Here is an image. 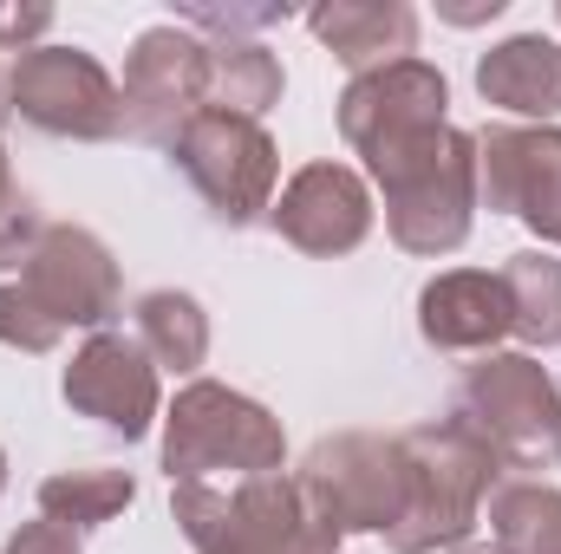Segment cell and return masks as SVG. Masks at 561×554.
<instances>
[{
	"label": "cell",
	"mask_w": 561,
	"mask_h": 554,
	"mask_svg": "<svg viewBox=\"0 0 561 554\" xmlns=\"http://www.w3.org/2000/svg\"><path fill=\"white\" fill-rule=\"evenodd\" d=\"M340 138L366 157L386 229L405 255H457L477 222V138L450 125V85L431 59L359 72L340 92Z\"/></svg>",
	"instance_id": "1"
},
{
	"label": "cell",
	"mask_w": 561,
	"mask_h": 554,
	"mask_svg": "<svg viewBox=\"0 0 561 554\" xmlns=\"http://www.w3.org/2000/svg\"><path fill=\"white\" fill-rule=\"evenodd\" d=\"M405 443V509L386 529L392 554H437L470 542V529L483 522V503L496 489V457L483 450V437L457 417H437L399 437Z\"/></svg>",
	"instance_id": "2"
},
{
	"label": "cell",
	"mask_w": 561,
	"mask_h": 554,
	"mask_svg": "<svg viewBox=\"0 0 561 554\" xmlns=\"http://www.w3.org/2000/svg\"><path fill=\"white\" fill-rule=\"evenodd\" d=\"M170 516L196 554H340V535H327L294 476H242L236 489L216 483H170Z\"/></svg>",
	"instance_id": "3"
},
{
	"label": "cell",
	"mask_w": 561,
	"mask_h": 554,
	"mask_svg": "<svg viewBox=\"0 0 561 554\" xmlns=\"http://www.w3.org/2000/svg\"><path fill=\"white\" fill-rule=\"evenodd\" d=\"M457 424L483 437L496 470H556L561 463V379L536 353H483L457 385Z\"/></svg>",
	"instance_id": "4"
},
{
	"label": "cell",
	"mask_w": 561,
	"mask_h": 554,
	"mask_svg": "<svg viewBox=\"0 0 561 554\" xmlns=\"http://www.w3.org/2000/svg\"><path fill=\"white\" fill-rule=\"evenodd\" d=\"M287 463L280 417L216 379H190L163 412V476L209 483V476H275Z\"/></svg>",
	"instance_id": "5"
},
{
	"label": "cell",
	"mask_w": 561,
	"mask_h": 554,
	"mask_svg": "<svg viewBox=\"0 0 561 554\" xmlns=\"http://www.w3.org/2000/svg\"><path fill=\"white\" fill-rule=\"evenodd\" d=\"M294 489L327 535H386L405 509V443L379 430H333L300 457Z\"/></svg>",
	"instance_id": "6"
},
{
	"label": "cell",
	"mask_w": 561,
	"mask_h": 554,
	"mask_svg": "<svg viewBox=\"0 0 561 554\" xmlns=\"http://www.w3.org/2000/svg\"><path fill=\"white\" fill-rule=\"evenodd\" d=\"M7 112L26 118L46 138L99 143L125 131L118 79L85 46H33V53H20L13 72H7Z\"/></svg>",
	"instance_id": "7"
},
{
	"label": "cell",
	"mask_w": 561,
	"mask_h": 554,
	"mask_svg": "<svg viewBox=\"0 0 561 554\" xmlns=\"http://www.w3.org/2000/svg\"><path fill=\"white\" fill-rule=\"evenodd\" d=\"M118 105H125V138L170 150L209 105V39H196L183 20L144 26L125 53Z\"/></svg>",
	"instance_id": "8"
},
{
	"label": "cell",
	"mask_w": 561,
	"mask_h": 554,
	"mask_svg": "<svg viewBox=\"0 0 561 554\" xmlns=\"http://www.w3.org/2000/svg\"><path fill=\"white\" fill-rule=\"evenodd\" d=\"M170 163L196 183V196L209 203L216 222L249 229L275 209V176H280V150L262 125L229 118V112H203L183 138L170 143Z\"/></svg>",
	"instance_id": "9"
},
{
	"label": "cell",
	"mask_w": 561,
	"mask_h": 554,
	"mask_svg": "<svg viewBox=\"0 0 561 554\" xmlns=\"http://www.w3.org/2000/svg\"><path fill=\"white\" fill-rule=\"evenodd\" d=\"M20 293L59 333H72V326L79 333H105L118 320V300H125L112 249L92 229H79V222H46L39 229L33 255L20 262Z\"/></svg>",
	"instance_id": "10"
},
{
	"label": "cell",
	"mask_w": 561,
	"mask_h": 554,
	"mask_svg": "<svg viewBox=\"0 0 561 554\" xmlns=\"http://www.w3.org/2000/svg\"><path fill=\"white\" fill-rule=\"evenodd\" d=\"M477 196L496 216L529 222L536 242L561 249V125H483Z\"/></svg>",
	"instance_id": "11"
},
{
	"label": "cell",
	"mask_w": 561,
	"mask_h": 554,
	"mask_svg": "<svg viewBox=\"0 0 561 554\" xmlns=\"http://www.w3.org/2000/svg\"><path fill=\"white\" fill-rule=\"evenodd\" d=\"M59 399L72 405L79 417H92V424H105L112 437H144L157 417H163V385H157V366H150V353H144L131 333H92L79 353H72V366H66V379H59Z\"/></svg>",
	"instance_id": "12"
},
{
	"label": "cell",
	"mask_w": 561,
	"mask_h": 554,
	"mask_svg": "<svg viewBox=\"0 0 561 554\" xmlns=\"http://www.w3.org/2000/svg\"><path fill=\"white\" fill-rule=\"evenodd\" d=\"M373 216H379L373 209V189L346 163H307V170H294L280 183L275 209H268L280 242L300 249V255H320V262L353 255L373 235Z\"/></svg>",
	"instance_id": "13"
},
{
	"label": "cell",
	"mask_w": 561,
	"mask_h": 554,
	"mask_svg": "<svg viewBox=\"0 0 561 554\" xmlns=\"http://www.w3.org/2000/svg\"><path fill=\"white\" fill-rule=\"evenodd\" d=\"M419 333L437 353H496L510 339V293L490 268H444L419 293Z\"/></svg>",
	"instance_id": "14"
},
{
	"label": "cell",
	"mask_w": 561,
	"mask_h": 554,
	"mask_svg": "<svg viewBox=\"0 0 561 554\" xmlns=\"http://www.w3.org/2000/svg\"><path fill=\"white\" fill-rule=\"evenodd\" d=\"M313 39L359 79L399 59H419V13L405 0H327L307 13Z\"/></svg>",
	"instance_id": "15"
},
{
	"label": "cell",
	"mask_w": 561,
	"mask_h": 554,
	"mask_svg": "<svg viewBox=\"0 0 561 554\" xmlns=\"http://www.w3.org/2000/svg\"><path fill=\"white\" fill-rule=\"evenodd\" d=\"M477 92H483V105H496V112H510V118L556 125L561 118V46L549 33L496 39V46L477 59Z\"/></svg>",
	"instance_id": "16"
},
{
	"label": "cell",
	"mask_w": 561,
	"mask_h": 554,
	"mask_svg": "<svg viewBox=\"0 0 561 554\" xmlns=\"http://www.w3.org/2000/svg\"><path fill=\"white\" fill-rule=\"evenodd\" d=\"M280 85H287V72L262 39H222V46H209V105L203 112L262 125L280 105Z\"/></svg>",
	"instance_id": "17"
},
{
	"label": "cell",
	"mask_w": 561,
	"mask_h": 554,
	"mask_svg": "<svg viewBox=\"0 0 561 554\" xmlns=\"http://www.w3.org/2000/svg\"><path fill=\"white\" fill-rule=\"evenodd\" d=\"M490 535L496 554H561V489L542 476H510L490 489Z\"/></svg>",
	"instance_id": "18"
},
{
	"label": "cell",
	"mask_w": 561,
	"mask_h": 554,
	"mask_svg": "<svg viewBox=\"0 0 561 554\" xmlns=\"http://www.w3.org/2000/svg\"><path fill=\"white\" fill-rule=\"evenodd\" d=\"M131 503H138V476L131 470H59V476L39 483V516L72 529V535L118 522Z\"/></svg>",
	"instance_id": "19"
},
{
	"label": "cell",
	"mask_w": 561,
	"mask_h": 554,
	"mask_svg": "<svg viewBox=\"0 0 561 554\" xmlns=\"http://www.w3.org/2000/svg\"><path fill=\"white\" fill-rule=\"evenodd\" d=\"M138 346L157 372H196L209 359V313L196 307V293L157 287L138 300Z\"/></svg>",
	"instance_id": "20"
},
{
	"label": "cell",
	"mask_w": 561,
	"mask_h": 554,
	"mask_svg": "<svg viewBox=\"0 0 561 554\" xmlns=\"http://www.w3.org/2000/svg\"><path fill=\"white\" fill-rule=\"evenodd\" d=\"M503 293H510V333L529 353L561 346V262L542 249H523L503 262Z\"/></svg>",
	"instance_id": "21"
},
{
	"label": "cell",
	"mask_w": 561,
	"mask_h": 554,
	"mask_svg": "<svg viewBox=\"0 0 561 554\" xmlns=\"http://www.w3.org/2000/svg\"><path fill=\"white\" fill-rule=\"evenodd\" d=\"M39 209L26 203V189L13 183V170H7V150H0V268H20L26 255H33V242H39Z\"/></svg>",
	"instance_id": "22"
},
{
	"label": "cell",
	"mask_w": 561,
	"mask_h": 554,
	"mask_svg": "<svg viewBox=\"0 0 561 554\" xmlns=\"http://www.w3.org/2000/svg\"><path fill=\"white\" fill-rule=\"evenodd\" d=\"M66 333L20 293V280H0V346H13V353H53Z\"/></svg>",
	"instance_id": "23"
},
{
	"label": "cell",
	"mask_w": 561,
	"mask_h": 554,
	"mask_svg": "<svg viewBox=\"0 0 561 554\" xmlns=\"http://www.w3.org/2000/svg\"><path fill=\"white\" fill-rule=\"evenodd\" d=\"M53 26V7H20V0H0V53H33V39H46Z\"/></svg>",
	"instance_id": "24"
},
{
	"label": "cell",
	"mask_w": 561,
	"mask_h": 554,
	"mask_svg": "<svg viewBox=\"0 0 561 554\" xmlns=\"http://www.w3.org/2000/svg\"><path fill=\"white\" fill-rule=\"evenodd\" d=\"M0 554H85V549H79V535H72V529H59V522H46V516H39V522H20V529L7 535V549H0Z\"/></svg>",
	"instance_id": "25"
},
{
	"label": "cell",
	"mask_w": 561,
	"mask_h": 554,
	"mask_svg": "<svg viewBox=\"0 0 561 554\" xmlns=\"http://www.w3.org/2000/svg\"><path fill=\"white\" fill-rule=\"evenodd\" d=\"M450 26H477V20H496L503 13V0H483V7H437Z\"/></svg>",
	"instance_id": "26"
},
{
	"label": "cell",
	"mask_w": 561,
	"mask_h": 554,
	"mask_svg": "<svg viewBox=\"0 0 561 554\" xmlns=\"http://www.w3.org/2000/svg\"><path fill=\"white\" fill-rule=\"evenodd\" d=\"M0 489H7V450H0Z\"/></svg>",
	"instance_id": "27"
},
{
	"label": "cell",
	"mask_w": 561,
	"mask_h": 554,
	"mask_svg": "<svg viewBox=\"0 0 561 554\" xmlns=\"http://www.w3.org/2000/svg\"><path fill=\"white\" fill-rule=\"evenodd\" d=\"M450 554H470V549H450Z\"/></svg>",
	"instance_id": "28"
},
{
	"label": "cell",
	"mask_w": 561,
	"mask_h": 554,
	"mask_svg": "<svg viewBox=\"0 0 561 554\" xmlns=\"http://www.w3.org/2000/svg\"><path fill=\"white\" fill-rule=\"evenodd\" d=\"M556 20H561V7H556Z\"/></svg>",
	"instance_id": "29"
}]
</instances>
